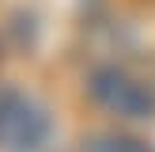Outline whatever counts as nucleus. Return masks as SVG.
<instances>
[{"mask_svg": "<svg viewBox=\"0 0 155 152\" xmlns=\"http://www.w3.org/2000/svg\"><path fill=\"white\" fill-rule=\"evenodd\" d=\"M49 114L15 84L0 88V152H38L49 141Z\"/></svg>", "mask_w": 155, "mask_h": 152, "instance_id": "obj_1", "label": "nucleus"}, {"mask_svg": "<svg viewBox=\"0 0 155 152\" xmlns=\"http://www.w3.org/2000/svg\"><path fill=\"white\" fill-rule=\"evenodd\" d=\"M87 95L95 99L102 110L117 114V118H133V122L155 118V91L144 80L129 76L125 68H117V65H98V68H91V76H87Z\"/></svg>", "mask_w": 155, "mask_h": 152, "instance_id": "obj_2", "label": "nucleus"}, {"mask_svg": "<svg viewBox=\"0 0 155 152\" xmlns=\"http://www.w3.org/2000/svg\"><path fill=\"white\" fill-rule=\"evenodd\" d=\"M83 152H155V148L129 133H95L83 141Z\"/></svg>", "mask_w": 155, "mask_h": 152, "instance_id": "obj_3", "label": "nucleus"}]
</instances>
